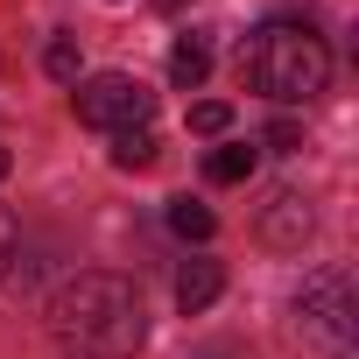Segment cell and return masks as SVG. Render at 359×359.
Returning <instances> with one entry per match:
<instances>
[{"instance_id":"obj_1","label":"cell","mask_w":359,"mask_h":359,"mask_svg":"<svg viewBox=\"0 0 359 359\" xmlns=\"http://www.w3.org/2000/svg\"><path fill=\"white\" fill-rule=\"evenodd\" d=\"M43 324H50V345H57L64 359H134L141 338H148L141 289H134L127 275H106V268L71 275V282L50 296Z\"/></svg>"},{"instance_id":"obj_2","label":"cell","mask_w":359,"mask_h":359,"mask_svg":"<svg viewBox=\"0 0 359 359\" xmlns=\"http://www.w3.org/2000/svg\"><path fill=\"white\" fill-rule=\"evenodd\" d=\"M240 78L275 106H310L331 85V43L310 22H261L240 43Z\"/></svg>"},{"instance_id":"obj_3","label":"cell","mask_w":359,"mask_h":359,"mask_svg":"<svg viewBox=\"0 0 359 359\" xmlns=\"http://www.w3.org/2000/svg\"><path fill=\"white\" fill-rule=\"evenodd\" d=\"M296 324H303V345H317L324 359H352V345H359L352 275H345V268H317V275L296 289Z\"/></svg>"},{"instance_id":"obj_4","label":"cell","mask_w":359,"mask_h":359,"mask_svg":"<svg viewBox=\"0 0 359 359\" xmlns=\"http://www.w3.org/2000/svg\"><path fill=\"white\" fill-rule=\"evenodd\" d=\"M71 106H78L85 127H99V134H127V127H148L155 92H148L141 78H127V71H99V78L71 85Z\"/></svg>"},{"instance_id":"obj_5","label":"cell","mask_w":359,"mask_h":359,"mask_svg":"<svg viewBox=\"0 0 359 359\" xmlns=\"http://www.w3.org/2000/svg\"><path fill=\"white\" fill-rule=\"evenodd\" d=\"M310 226H317V219H310V198H303V191H275V198L261 205V226H254V233H261V247H275V254H303Z\"/></svg>"},{"instance_id":"obj_6","label":"cell","mask_w":359,"mask_h":359,"mask_svg":"<svg viewBox=\"0 0 359 359\" xmlns=\"http://www.w3.org/2000/svg\"><path fill=\"white\" fill-rule=\"evenodd\" d=\"M219 289H226V268L219 261H184V275H176V310L198 317V310L219 303Z\"/></svg>"},{"instance_id":"obj_7","label":"cell","mask_w":359,"mask_h":359,"mask_svg":"<svg viewBox=\"0 0 359 359\" xmlns=\"http://www.w3.org/2000/svg\"><path fill=\"white\" fill-rule=\"evenodd\" d=\"M254 162H261V148L226 141V148H212V155H205V176H212V184H247V176H254Z\"/></svg>"},{"instance_id":"obj_8","label":"cell","mask_w":359,"mask_h":359,"mask_svg":"<svg viewBox=\"0 0 359 359\" xmlns=\"http://www.w3.org/2000/svg\"><path fill=\"white\" fill-rule=\"evenodd\" d=\"M205 71H212V50H205L198 36H176V50H169V78L184 85V92H198V85H205Z\"/></svg>"},{"instance_id":"obj_9","label":"cell","mask_w":359,"mask_h":359,"mask_svg":"<svg viewBox=\"0 0 359 359\" xmlns=\"http://www.w3.org/2000/svg\"><path fill=\"white\" fill-rule=\"evenodd\" d=\"M169 233H176V240H212L219 219H212V205H198V198H169Z\"/></svg>"},{"instance_id":"obj_10","label":"cell","mask_w":359,"mask_h":359,"mask_svg":"<svg viewBox=\"0 0 359 359\" xmlns=\"http://www.w3.org/2000/svg\"><path fill=\"white\" fill-rule=\"evenodd\" d=\"M148 162H155V127L113 134V169H148Z\"/></svg>"},{"instance_id":"obj_11","label":"cell","mask_w":359,"mask_h":359,"mask_svg":"<svg viewBox=\"0 0 359 359\" xmlns=\"http://www.w3.org/2000/svg\"><path fill=\"white\" fill-rule=\"evenodd\" d=\"M43 71H50L57 85H78V43H71V36H57V43L43 50Z\"/></svg>"},{"instance_id":"obj_12","label":"cell","mask_w":359,"mask_h":359,"mask_svg":"<svg viewBox=\"0 0 359 359\" xmlns=\"http://www.w3.org/2000/svg\"><path fill=\"white\" fill-rule=\"evenodd\" d=\"M191 127H198V134H226V127H233V106H226V99H198V106H191Z\"/></svg>"},{"instance_id":"obj_13","label":"cell","mask_w":359,"mask_h":359,"mask_svg":"<svg viewBox=\"0 0 359 359\" xmlns=\"http://www.w3.org/2000/svg\"><path fill=\"white\" fill-rule=\"evenodd\" d=\"M15 254H22V233H15V212L0 205V289H8V275H15Z\"/></svg>"},{"instance_id":"obj_14","label":"cell","mask_w":359,"mask_h":359,"mask_svg":"<svg viewBox=\"0 0 359 359\" xmlns=\"http://www.w3.org/2000/svg\"><path fill=\"white\" fill-rule=\"evenodd\" d=\"M268 141H275V148H296V141H303V127H296V120H275V127H268Z\"/></svg>"},{"instance_id":"obj_15","label":"cell","mask_w":359,"mask_h":359,"mask_svg":"<svg viewBox=\"0 0 359 359\" xmlns=\"http://www.w3.org/2000/svg\"><path fill=\"white\" fill-rule=\"evenodd\" d=\"M191 359H247V352H240V345H198Z\"/></svg>"},{"instance_id":"obj_16","label":"cell","mask_w":359,"mask_h":359,"mask_svg":"<svg viewBox=\"0 0 359 359\" xmlns=\"http://www.w3.org/2000/svg\"><path fill=\"white\" fill-rule=\"evenodd\" d=\"M8 169H15V155H8V148H0V176H8Z\"/></svg>"}]
</instances>
